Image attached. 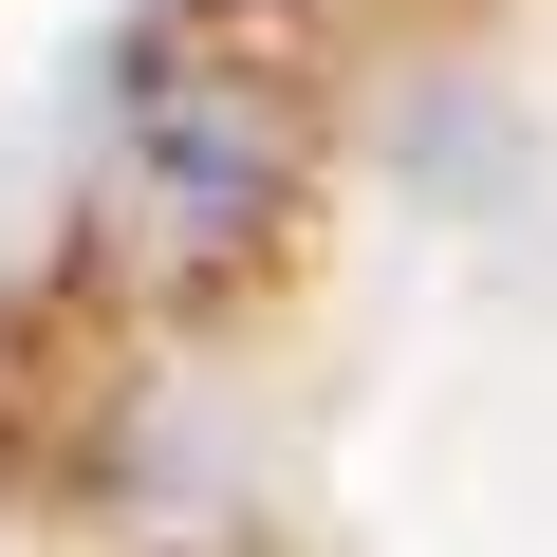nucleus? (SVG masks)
Here are the masks:
<instances>
[{"label": "nucleus", "instance_id": "1", "mask_svg": "<svg viewBox=\"0 0 557 557\" xmlns=\"http://www.w3.org/2000/svg\"><path fill=\"white\" fill-rule=\"evenodd\" d=\"M278 205H298V112L278 94H149L131 112V168H112V223L131 260H242Z\"/></svg>", "mask_w": 557, "mask_h": 557}]
</instances>
